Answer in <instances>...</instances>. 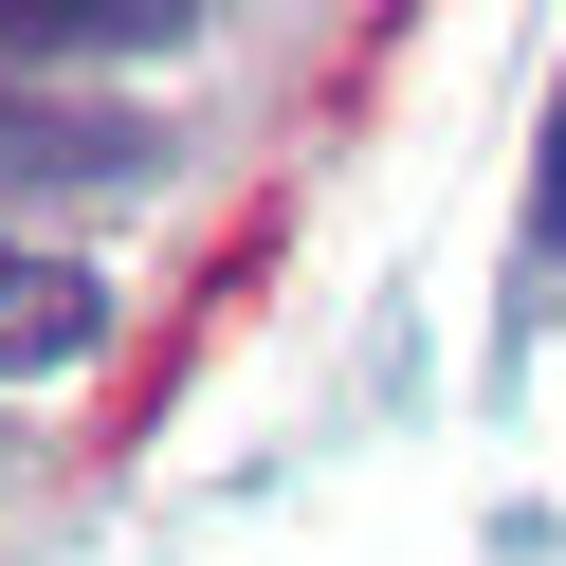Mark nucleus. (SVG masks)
<instances>
[{
  "label": "nucleus",
  "instance_id": "nucleus-1",
  "mask_svg": "<svg viewBox=\"0 0 566 566\" xmlns=\"http://www.w3.org/2000/svg\"><path fill=\"white\" fill-rule=\"evenodd\" d=\"M201 0H0V55H165Z\"/></svg>",
  "mask_w": 566,
  "mask_h": 566
},
{
  "label": "nucleus",
  "instance_id": "nucleus-2",
  "mask_svg": "<svg viewBox=\"0 0 566 566\" xmlns=\"http://www.w3.org/2000/svg\"><path fill=\"white\" fill-rule=\"evenodd\" d=\"M147 165V128H55L38 92L0 74V184H128Z\"/></svg>",
  "mask_w": 566,
  "mask_h": 566
},
{
  "label": "nucleus",
  "instance_id": "nucleus-4",
  "mask_svg": "<svg viewBox=\"0 0 566 566\" xmlns=\"http://www.w3.org/2000/svg\"><path fill=\"white\" fill-rule=\"evenodd\" d=\"M530 256L566 274V92H548V165H530Z\"/></svg>",
  "mask_w": 566,
  "mask_h": 566
},
{
  "label": "nucleus",
  "instance_id": "nucleus-3",
  "mask_svg": "<svg viewBox=\"0 0 566 566\" xmlns=\"http://www.w3.org/2000/svg\"><path fill=\"white\" fill-rule=\"evenodd\" d=\"M92 329H111V293H92V274H55V256H0V366H74Z\"/></svg>",
  "mask_w": 566,
  "mask_h": 566
}]
</instances>
